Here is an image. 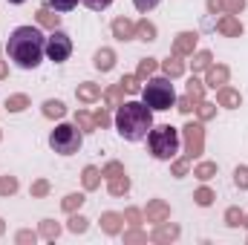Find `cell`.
Instances as JSON below:
<instances>
[{
    "label": "cell",
    "mask_w": 248,
    "mask_h": 245,
    "mask_svg": "<svg viewBox=\"0 0 248 245\" xmlns=\"http://www.w3.org/2000/svg\"><path fill=\"white\" fill-rule=\"evenodd\" d=\"M26 107H29V95H23V92L6 98V110H9V113H23Z\"/></svg>",
    "instance_id": "484cf974"
},
{
    "label": "cell",
    "mask_w": 248,
    "mask_h": 245,
    "mask_svg": "<svg viewBox=\"0 0 248 245\" xmlns=\"http://www.w3.org/2000/svg\"><path fill=\"white\" fill-rule=\"evenodd\" d=\"M124 222H130V228H139V225L144 222V211H139V208H127V211H124Z\"/></svg>",
    "instance_id": "74e56055"
},
{
    "label": "cell",
    "mask_w": 248,
    "mask_h": 245,
    "mask_svg": "<svg viewBox=\"0 0 248 245\" xmlns=\"http://www.w3.org/2000/svg\"><path fill=\"white\" fill-rule=\"evenodd\" d=\"M6 52L20 69H35L41 63V58L46 55V38L35 26H17L9 35Z\"/></svg>",
    "instance_id": "6da1fadb"
},
{
    "label": "cell",
    "mask_w": 248,
    "mask_h": 245,
    "mask_svg": "<svg viewBox=\"0 0 248 245\" xmlns=\"http://www.w3.org/2000/svg\"><path fill=\"white\" fill-rule=\"evenodd\" d=\"M46 193H49V182H46V179L32 182V196H35V199H41V196H46Z\"/></svg>",
    "instance_id": "bcb514c9"
},
{
    "label": "cell",
    "mask_w": 248,
    "mask_h": 245,
    "mask_svg": "<svg viewBox=\"0 0 248 245\" xmlns=\"http://www.w3.org/2000/svg\"><path fill=\"white\" fill-rule=\"evenodd\" d=\"M246 9V0H208L211 15H240Z\"/></svg>",
    "instance_id": "8fae6325"
},
{
    "label": "cell",
    "mask_w": 248,
    "mask_h": 245,
    "mask_svg": "<svg viewBox=\"0 0 248 245\" xmlns=\"http://www.w3.org/2000/svg\"><path fill=\"white\" fill-rule=\"evenodd\" d=\"M107 193H110V196H127V193H130V179H127V173L110 179V182H107Z\"/></svg>",
    "instance_id": "44dd1931"
},
{
    "label": "cell",
    "mask_w": 248,
    "mask_h": 245,
    "mask_svg": "<svg viewBox=\"0 0 248 245\" xmlns=\"http://www.w3.org/2000/svg\"><path fill=\"white\" fill-rule=\"evenodd\" d=\"M58 234H61V225L55 219H44L38 228V237H44V240H58Z\"/></svg>",
    "instance_id": "4316f807"
},
{
    "label": "cell",
    "mask_w": 248,
    "mask_h": 245,
    "mask_svg": "<svg viewBox=\"0 0 248 245\" xmlns=\"http://www.w3.org/2000/svg\"><path fill=\"white\" fill-rule=\"evenodd\" d=\"M124 243H147V234L139 231V228H130V231L124 234Z\"/></svg>",
    "instance_id": "f6af8a7d"
},
{
    "label": "cell",
    "mask_w": 248,
    "mask_h": 245,
    "mask_svg": "<svg viewBox=\"0 0 248 245\" xmlns=\"http://www.w3.org/2000/svg\"><path fill=\"white\" fill-rule=\"evenodd\" d=\"M75 95H78V101H81V104H93V101H98V98H101V90H98V84L84 81V84H78Z\"/></svg>",
    "instance_id": "e0dca14e"
},
{
    "label": "cell",
    "mask_w": 248,
    "mask_h": 245,
    "mask_svg": "<svg viewBox=\"0 0 248 245\" xmlns=\"http://www.w3.org/2000/svg\"><path fill=\"white\" fill-rule=\"evenodd\" d=\"M66 228H69L72 234H84V231L90 228V219H87V216H81V214H72V216H69V222H66Z\"/></svg>",
    "instance_id": "e575fe53"
},
{
    "label": "cell",
    "mask_w": 248,
    "mask_h": 245,
    "mask_svg": "<svg viewBox=\"0 0 248 245\" xmlns=\"http://www.w3.org/2000/svg\"><path fill=\"white\" fill-rule=\"evenodd\" d=\"M81 141H84V133L78 130V124H58L49 136V147L61 156H72L81 150Z\"/></svg>",
    "instance_id": "5b68a950"
},
{
    "label": "cell",
    "mask_w": 248,
    "mask_h": 245,
    "mask_svg": "<svg viewBox=\"0 0 248 245\" xmlns=\"http://www.w3.org/2000/svg\"><path fill=\"white\" fill-rule=\"evenodd\" d=\"M225 225H228V228H240V225H246V211H240V208H228V211H225Z\"/></svg>",
    "instance_id": "4dcf8cb0"
},
{
    "label": "cell",
    "mask_w": 248,
    "mask_h": 245,
    "mask_svg": "<svg viewBox=\"0 0 248 245\" xmlns=\"http://www.w3.org/2000/svg\"><path fill=\"white\" fill-rule=\"evenodd\" d=\"M75 124H78L81 133H95V130H98V127H95V119H93L90 113H84V110L75 113Z\"/></svg>",
    "instance_id": "f1b7e54d"
},
{
    "label": "cell",
    "mask_w": 248,
    "mask_h": 245,
    "mask_svg": "<svg viewBox=\"0 0 248 245\" xmlns=\"http://www.w3.org/2000/svg\"><path fill=\"white\" fill-rule=\"evenodd\" d=\"M187 95H190V98H193V101L199 104V101L205 98V81H199V78L193 75V78L187 81Z\"/></svg>",
    "instance_id": "f546056e"
},
{
    "label": "cell",
    "mask_w": 248,
    "mask_h": 245,
    "mask_svg": "<svg viewBox=\"0 0 248 245\" xmlns=\"http://www.w3.org/2000/svg\"><path fill=\"white\" fill-rule=\"evenodd\" d=\"M49 6H52L55 12H72V9L78 6V0H49Z\"/></svg>",
    "instance_id": "ee69618b"
},
{
    "label": "cell",
    "mask_w": 248,
    "mask_h": 245,
    "mask_svg": "<svg viewBox=\"0 0 248 245\" xmlns=\"http://www.w3.org/2000/svg\"><path fill=\"white\" fill-rule=\"evenodd\" d=\"M150 153L162 162H173L179 153V130L170 124H159L150 130Z\"/></svg>",
    "instance_id": "3957f363"
},
{
    "label": "cell",
    "mask_w": 248,
    "mask_h": 245,
    "mask_svg": "<svg viewBox=\"0 0 248 245\" xmlns=\"http://www.w3.org/2000/svg\"><path fill=\"white\" fill-rule=\"evenodd\" d=\"M81 3H84V6H90V9H95V12H104L113 0H81Z\"/></svg>",
    "instance_id": "816d5d0a"
},
{
    "label": "cell",
    "mask_w": 248,
    "mask_h": 245,
    "mask_svg": "<svg viewBox=\"0 0 248 245\" xmlns=\"http://www.w3.org/2000/svg\"><path fill=\"white\" fill-rule=\"evenodd\" d=\"M116 127H119V136L127 141H141L150 136L153 130V110L147 104H139V101H127L119 107V116H116Z\"/></svg>",
    "instance_id": "7a4b0ae2"
},
{
    "label": "cell",
    "mask_w": 248,
    "mask_h": 245,
    "mask_svg": "<svg viewBox=\"0 0 248 245\" xmlns=\"http://www.w3.org/2000/svg\"><path fill=\"white\" fill-rule=\"evenodd\" d=\"M141 95H144V104L150 107V110H170L173 104H176V92H173V84H170V78L165 75V78H150L147 81V87L141 90Z\"/></svg>",
    "instance_id": "277c9868"
},
{
    "label": "cell",
    "mask_w": 248,
    "mask_h": 245,
    "mask_svg": "<svg viewBox=\"0 0 248 245\" xmlns=\"http://www.w3.org/2000/svg\"><path fill=\"white\" fill-rule=\"evenodd\" d=\"M187 170H190V159H176L173 162V176H187Z\"/></svg>",
    "instance_id": "c3c4849f"
},
{
    "label": "cell",
    "mask_w": 248,
    "mask_h": 245,
    "mask_svg": "<svg viewBox=\"0 0 248 245\" xmlns=\"http://www.w3.org/2000/svg\"><path fill=\"white\" fill-rule=\"evenodd\" d=\"M81 182H84V187H87V190H95V187L101 184V170H98V168H93V165H90V168H84Z\"/></svg>",
    "instance_id": "d4e9b609"
},
{
    "label": "cell",
    "mask_w": 248,
    "mask_h": 245,
    "mask_svg": "<svg viewBox=\"0 0 248 245\" xmlns=\"http://www.w3.org/2000/svg\"><path fill=\"white\" fill-rule=\"evenodd\" d=\"M133 3H136V9H139V12H150V9H156L162 0H133Z\"/></svg>",
    "instance_id": "f907efd6"
},
{
    "label": "cell",
    "mask_w": 248,
    "mask_h": 245,
    "mask_svg": "<svg viewBox=\"0 0 248 245\" xmlns=\"http://www.w3.org/2000/svg\"><path fill=\"white\" fill-rule=\"evenodd\" d=\"M17 193V179L15 176H0V196H12Z\"/></svg>",
    "instance_id": "f35d334b"
},
{
    "label": "cell",
    "mask_w": 248,
    "mask_h": 245,
    "mask_svg": "<svg viewBox=\"0 0 248 245\" xmlns=\"http://www.w3.org/2000/svg\"><path fill=\"white\" fill-rule=\"evenodd\" d=\"M162 69L168 78H179V75H185V61L179 55H170L168 61H162Z\"/></svg>",
    "instance_id": "ffe728a7"
},
{
    "label": "cell",
    "mask_w": 248,
    "mask_h": 245,
    "mask_svg": "<svg viewBox=\"0 0 248 245\" xmlns=\"http://www.w3.org/2000/svg\"><path fill=\"white\" fill-rule=\"evenodd\" d=\"M193 176L202 179V182L214 179V176H217V162H202V165H196V168H193Z\"/></svg>",
    "instance_id": "83f0119b"
},
{
    "label": "cell",
    "mask_w": 248,
    "mask_h": 245,
    "mask_svg": "<svg viewBox=\"0 0 248 245\" xmlns=\"http://www.w3.org/2000/svg\"><path fill=\"white\" fill-rule=\"evenodd\" d=\"M44 116H46V119H63V116H66V107H63V101H58V98H49V101H44Z\"/></svg>",
    "instance_id": "cb8c5ba5"
},
{
    "label": "cell",
    "mask_w": 248,
    "mask_h": 245,
    "mask_svg": "<svg viewBox=\"0 0 248 245\" xmlns=\"http://www.w3.org/2000/svg\"><path fill=\"white\" fill-rule=\"evenodd\" d=\"M84 202H87V199H84V193H69V196H63L61 208L66 211V214H75V211H78Z\"/></svg>",
    "instance_id": "1f68e13d"
},
{
    "label": "cell",
    "mask_w": 248,
    "mask_h": 245,
    "mask_svg": "<svg viewBox=\"0 0 248 245\" xmlns=\"http://www.w3.org/2000/svg\"><path fill=\"white\" fill-rule=\"evenodd\" d=\"M119 84L124 87V92H141V81H139V75H124Z\"/></svg>",
    "instance_id": "ab89813d"
},
{
    "label": "cell",
    "mask_w": 248,
    "mask_h": 245,
    "mask_svg": "<svg viewBox=\"0 0 248 245\" xmlns=\"http://www.w3.org/2000/svg\"><path fill=\"white\" fill-rule=\"evenodd\" d=\"M3 231H6V222H3V219H0V237H3Z\"/></svg>",
    "instance_id": "db71d44e"
},
{
    "label": "cell",
    "mask_w": 248,
    "mask_h": 245,
    "mask_svg": "<svg viewBox=\"0 0 248 245\" xmlns=\"http://www.w3.org/2000/svg\"><path fill=\"white\" fill-rule=\"evenodd\" d=\"M35 17H38V23H41V26H46V29H58V23H61V15H55V9H52V6H41Z\"/></svg>",
    "instance_id": "d6986e66"
},
{
    "label": "cell",
    "mask_w": 248,
    "mask_h": 245,
    "mask_svg": "<svg viewBox=\"0 0 248 245\" xmlns=\"http://www.w3.org/2000/svg\"><path fill=\"white\" fill-rule=\"evenodd\" d=\"M182 136H185V156L193 162L205 153V127L202 124H185L182 127Z\"/></svg>",
    "instance_id": "52a82bcc"
},
{
    "label": "cell",
    "mask_w": 248,
    "mask_h": 245,
    "mask_svg": "<svg viewBox=\"0 0 248 245\" xmlns=\"http://www.w3.org/2000/svg\"><path fill=\"white\" fill-rule=\"evenodd\" d=\"M9 3H26V0H9Z\"/></svg>",
    "instance_id": "11a10c76"
},
{
    "label": "cell",
    "mask_w": 248,
    "mask_h": 245,
    "mask_svg": "<svg viewBox=\"0 0 248 245\" xmlns=\"http://www.w3.org/2000/svg\"><path fill=\"white\" fill-rule=\"evenodd\" d=\"M104 101H107V107H122L124 104V87L122 84L107 87V90H104Z\"/></svg>",
    "instance_id": "7402d4cb"
},
{
    "label": "cell",
    "mask_w": 248,
    "mask_h": 245,
    "mask_svg": "<svg viewBox=\"0 0 248 245\" xmlns=\"http://www.w3.org/2000/svg\"><path fill=\"white\" fill-rule=\"evenodd\" d=\"M136 38H139V41H144V44H147V41H156V26H153L147 17H144V20H139V23H136Z\"/></svg>",
    "instance_id": "603a6c76"
},
{
    "label": "cell",
    "mask_w": 248,
    "mask_h": 245,
    "mask_svg": "<svg viewBox=\"0 0 248 245\" xmlns=\"http://www.w3.org/2000/svg\"><path fill=\"white\" fill-rule=\"evenodd\" d=\"M196 41H199V35H196V32H179V35L173 38V55H179V58L193 55Z\"/></svg>",
    "instance_id": "9c48e42d"
},
{
    "label": "cell",
    "mask_w": 248,
    "mask_h": 245,
    "mask_svg": "<svg viewBox=\"0 0 248 245\" xmlns=\"http://www.w3.org/2000/svg\"><path fill=\"white\" fill-rule=\"evenodd\" d=\"M240 101H243V98H240V92H237L234 87H219V90H217V104H219V107L237 110V107H240Z\"/></svg>",
    "instance_id": "9a60e30c"
},
{
    "label": "cell",
    "mask_w": 248,
    "mask_h": 245,
    "mask_svg": "<svg viewBox=\"0 0 248 245\" xmlns=\"http://www.w3.org/2000/svg\"><path fill=\"white\" fill-rule=\"evenodd\" d=\"M214 199H217V193H214L211 187H199V190L193 193V202H196L199 208H208V205H214Z\"/></svg>",
    "instance_id": "836d02e7"
},
{
    "label": "cell",
    "mask_w": 248,
    "mask_h": 245,
    "mask_svg": "<svg viewBox=\"0 0 248 245\" xmlns=\"http://www.w3.org/2000/svg\"><path fill=\"white\" fill-rule=\"evenodd\" d=\"M165 219H170V205L165 199H150L147 208H144V222H156L159 225Z\"/></svg>",
    "instance_id": "ba28073f"
},
{
    "label": "cell",
    "mask_w": 248,
    "mask_h": 245,
    "mask_svg": "<svg viewBox=\"0 0 248 245\" xmlns=\"http://www.w3.org/2000/svg\"><path fill=\"white\" fill-rule=\"evenodd\" d=\"M93 63H95V69H101V72H110V69L116 66V52H113L110 46H101V49L95 52Z\"/></svg>",
    "instance_id": "ac0fdd59"
},
{
    "label": "cell",
    "mask_w": 248,
    "mask_h": 245,
    "mask_svg": "<svg viewBox=\"0 0 248 245\" xmlns=\"http://www.w3.org/2000/svg\"><path fill=\"white\" fill-rule=\"evenodd\" d=\"M15 240H17V245H35L38 243V234L35 231H17Z\"/></svg>",
    "instance_id": "7dc6e473"
},
{
    "label": "cell",
    "mask_w": 248,
    "mask_h": 245,
    "mask_svg": "<svg viewBox=\"0 0 248 245\" xmlns=\"http://www.w3.org/2000/svg\"><path fill=\"white\" fill-rule=\"evenodd\" d=\"M211 52L208 49H202V52H193V61H190V66H193V72H202V69H208L211 66Z\"/></svg>",
    "instance_id": "8d00e7d4"
},
{
    "label": "cell",
    "mask_w": 248,
    "mask_h": 245,
    "mask_svg": "<svg viewBox=\"0 0 248 245\" xmlns=\"http://www.w3.org/2000/svg\"><path fill=\"white\" fill-rule=\"evenodd\" d=\"M0 136H3V133H0Z\"/></svg>",
    "instance_id": "6f0895ef"
},
{
    "label": "cell",
    "mask_w": 248,
    "mask_h": 245,
    "mask_svg": "<svg viewBox=\"0 0 248 245\" xmlns=\"http://www.w3.org/2000/svg\"><path fill=\"white\" fill-rule=\"evenodd\" d=\"M217 32L225 35V38H240V35H243V23H240L237 15H222V17L217 20Z\"/></svg>",
    "instance_id": "7c38bea8"
},
{
    "label": "cell",
    "mask_w": 248,
    "mask_h": 245,
    "mask_svg": "<svg viewBox=\"0 0 248 245\" xmlns=\"http://www.w3.org/2000/svg\"><path fill=\"white\" fill-rule=\"evenodd\" d=\"M72 55V38L66 35V32H61V29H52V35L46 38V58L55 63L66 61Z\"/></svg>",
    "instance_id": "8992f818"
},
{
    "label": "cell",
    "mask_w": 248,
    "mask_h": 245,
    "mask_svg": "<svg viewBox=\"0 0 248 245\" xmlns=\"http://www.w3.org/2000/svg\"><path fill=\"white\" fill-rule=\"evenodd\" d=\"M246 225H248V214H246Z\"/></svg>",
    "instance_id": "9f6ffc18"
},
{
    "label": "cell",
    "mask_w": 248,
    "mask_h": 245,
    "mask_svg": "<svg viewBox=\"0 0 248 245\" xmlns=\"http://www.w3.org/2000/svg\"><path fill=\"white\" fill-rule=\"evenodd\" d=\"M6 75H9V66H6V63L0 61V81H3V78H6Z\"/></svg>",
    "instance_id": "f5cc1de1"
},
{
    "label": "cell",
    "mask_w": 248,
    "mask_h": 245,
    "mask_svg": "<svg viewBox=\"0 0 248 245\" xmlns=\"http://www.w3.org/2000/svg\"><path fill=\"white\" fill-rule=\"evenodd\" d=\"M113 38H119V41L136 38V23L127 20V17H116V20H113Z\"/></svg>",
    "instance_id": "2e32d148"
},
{
    "label": "cell",
    "mask_w": 248,
    "mask_h": 245,
    "mask_svg": "<svg viewBox=\"0 0 248 245\" xmlns=\"http://www.w3.org/2000/svg\"><path fill=\"white\" fill-rule=\"evenodd\" d=\"M156 69H159L156 58H144V61H139V69H136V75H139V81H144V78H150Z\"/></svg>",
    "instance_id": "d590c367"
},
{
    "label": "cell",
    "mask_w": 248,
    "mask_h": 245,
    "mask_svg": "<svg viewBox=\"0 0 248 245\" xmlns=\"http://www.w3.org/2000/svg\"><path fill=\"white\" fill-rule=\"evenodd\" d=\"M179 234H182V231H179V225L165 219V222H159V225H156V231L150 234V240H153V243H173V240H179Z\"/></svg>",
    "instance_id": "4fadbf2b"
},
{
    "label": "cell",
    "mask_w": 248,
    "mask_h": 245,
    "mask_svg": "<svg viewBox=\"0 0 248 245\" xmlns=\"http://www.w3.org/2000/svg\"><path fill=\"white\" fill-rule=\"evenodd\" d=\"M176 107H179V113H185V116H190V113L196 110V101H193L190 95H185V98H176Z\"/></svg>",
    "instance_id": "7bdbcfd3"
},
{
    "label": "cell",
    "mask_w": 248,
    "mask_h": 245,
    "mask_svg": "<svg viewBox=\"0 0 248 245\" xmlns=\"http://www.w3.org/2000/svg\"><path fill=\"white\" fill-rule=\"evenodd\" d=\"M122 173H124L122 162H110V165H104V170H101V176H107V179H116V176H122Z\"/></svg>",
    "instance_id": "60d3db41"
},
{
    "label": "cell",
    "mask_w": 248,
    "mask_h": 245,
    "mask_svg": "<svg viewBox=\"0 0 248 245\" xmlns=\"http://www.w3.org/2000/svg\"><path fill=\"white\" fill-rule=\"evenodd\" d=\"M93 119H95V127H101V130L113 124V119H110V113H107V110H98V113H95Z\"/></svg>",
    "instance_id": "681fc988"
},
{
    "label": "cell",
    "mask_w": 248,
    "mask_h": 245,
    "mask_svg": "<svg viewBox=\"0 0 248 245\" xmlns=\"http://www.w3.org/2000/svg\"><path fill=\"white\" fill-rule=\"evenodd\" d=\"M208 75H205V87H214V90H219V87H225L228 84V78H231V72H228V66L225 63H211L208 69H205Z\"/></svg>",
    "instance_id": "30bf717a"
},
{
    "label": "cell",
    "mask_w": 248,
    "mask_h": 245,
    "mask_svg": "<svg viewBox=\"0 0 248 245\" xmlns=\"http://www.w3.org/2000/svg\"><path fill=\"white\" fill-rule=\"evenodd\" d=\"M234 182H237L240 190H248V168L246 165H240V168L234 170Z\"/></svg>",
    "instance_id": "b9f144b4"
},
{
    "label": "cell",
    "mask_w": 248,
    "mask_h": 245,
    "mask_svg": "<svg viewBox=\"0 0 248 245\" xmlns=\"http://www.w3.org/2000/svg\"><path fill=\"white\" fill-rule=\"evenodd\" d=\"M122 225H124V214H116V211L101 214V231L104 234L116 237V234H122Z\"/></svg>",
    "instance_id": "5bb4252c"
},
{
    "label": "cell",
    "mask_w": 248,
    "mask_h": 245,
    "mask_svg": "<svg viewBox=\"0 0 248 245\" xmlns=\"http://www.w3.org/2000/svg\"><path fill=\"white\" fill-rule=\"evenodd\" d=\"M196 116H199V122H211L214 116H217V104H211V101H199L196 104Z\"/></svg>",
    "instance_id": "d6a6232c"
}]
</instances>
